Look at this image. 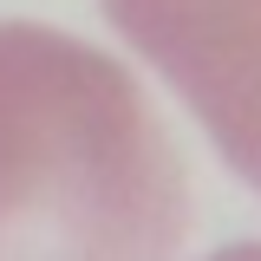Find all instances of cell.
I'll return each mask as SVG.
<instances>
[{
	"mask_svg": "<svg viewBox=\"0 0 261 261\" xmlns=\"http://www.w3.org/2000/svg\"><path fill=\"white\" fill-rule=\"evenodd\" d=\"M209 261H261V242H235V248H216Z\"/></svg>",
	"mask_w": 261,
	"mask_h": 261,
	"instance_id": "3957f363",
	"label": "cell"
},
{
	"mask_svg": "<svg viewBox=\"0 0 261 261\" xmlns=\"http://www.w3.org/2000/svg\"><path fill=\"white\" fill-rule=\"evenodd\" d=\"M105 13L261 190V0H105Z\"/></svg>",
	"mask_w": 261,
	"mask_h": 261,
	"instance_id": "7a4b0ae2",
	"label": "cell"
},
{
	"mask_svg": "<svg viewBox=\"0 0 261 261\" xmlns=\"http://www.w3.org/2000/svg\"><path fill=\"white\" fill-rule=\"evenodd\" d=\"M190 183L144 85L59 27L0 20V261H176Z\"/></svg>",
	"mask_w": 261,
	"mask_h": 261,
	"instance_id": "6da1fadb",
	"label": "cell"
}]
</instances>
